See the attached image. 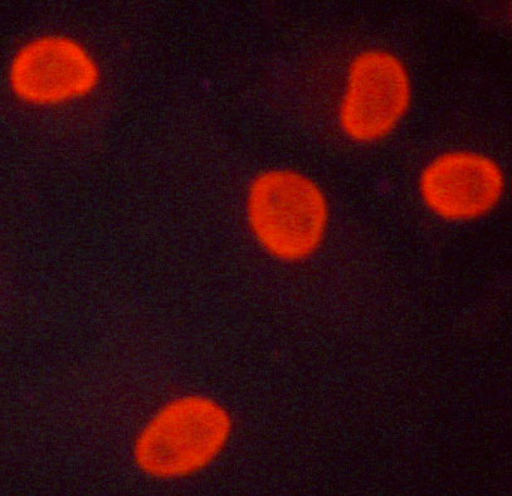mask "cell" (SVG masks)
I'll return each instance as SVG.
<instances>
[{
    "instance_id": "obj_5",
    "label": "cell",
    "mask_w": 512,
    "mask_h": 496,
    "mask_svg": "<svg viewBox=\"0 0 512 496\" xmlns=\"http://www.w3.org/2000/svg\"><path fill=\"white\" fill-rule=\"evenodd\" d=\"M99 71L78 43L63 37H45L28 43L14 57L13 90L32 104H60L94 90Z\"/></svg>"
},
{
    "instance_id": "obj_2",
    "label": "cell",
    "mask_w": 512,
    "mask_h": 496,
    "mask_svg": "<svg viewBox=\"0 0 512 496\" xmlns=\"http://www.w3.org/2000/svg\"><path fill=\"white\" fill-rule=\"evenodd\" d=\"M232 420L209 398L190 396L169 403L141 432L135 461L155 478H182L211 464L226 447Z\"/></svg>"
},
{
    "instance_id": "obj_3",
    "label": "cell",
    "mask_w": 512,
    "mask_h": 496,
    "mask_svg": "<svg viewBox=\"0 0 512 496\" xmlns=\"http://www.w3.org/2000/svg\"><path fill=\"white\" fill-rule=\"evenodd\" d=\"M411 101V77L397 56L377 50L360 53L349 68L341 128L359 143L382 140L401 123Z\"/></svg>"
},
{
    "instance_id": "obj_1",
    "label": "cell",
    "mask_w": 512,
    "mask_h": 496,
    "mask_svg": "<svg viewBox=\"0 0 512 496\" xmlns=\"http://www.w3.org/2000/svg\"><path fill=\"white\" fill-rule=\"evenodd\" d=\"M248 222L272 256L300 261L314 255L329 225V204L321 188L294 170L258 175L248 193Z\"/></svg>"
},
{
    "instance_id": "obj_4",
    "label": "cell",
    "mask_w": 512,
    "mask_h": 496,
    "mask_svg": "<svg viewBox=\"0 0 512 496\" xmlns=\"http://www.w3.org/2000/svg\"><path fill=\"white\" fill-rule=\"evenodd\" d=\"M419 186L424 203L435 215L448 221H471L500 203L505 175L486 155L453 152L433 160L423 170Z\"/></svg>"
}]
</instances>
